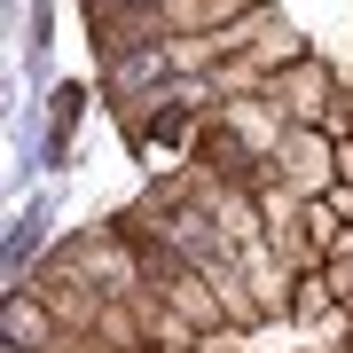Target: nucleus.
Instances as JSON below:
<instances>
[{
	"instance_id": "1",
	"label": "nucleus",
	"mask_w": 353,
	"mask_h": 353,
	"mask_svg": "<svg viewBox=\"0 0 353 353\" xmlns=\"http://www.w3.org/2000/svg\"><path fill=\"white\" fill-rule=\"evenodd\" d=\"M150 189L134 243L212 290L220 353H345L353 0H79Z\"/></svg>"
}]
</instances>
